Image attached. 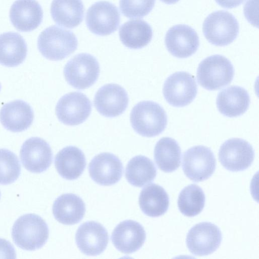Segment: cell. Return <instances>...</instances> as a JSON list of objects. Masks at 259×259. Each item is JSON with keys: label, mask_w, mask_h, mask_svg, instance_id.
Wrapping results in <instances>:
<instances>
[{"label": "cell", "mask_w": 259, "mask_h": 259, "mask_svg": "<svg viewBox=\"0 0 259 259\" xmlns=\"http://www.w3.org/2000/svg\"><path fill=\"white\" fill-rule=\"evenodd\" d=\"M154 156L159 169L165 172H171L180 165L181 149L175 140L163 137L156 143Z\"/></svg>", "instance_id": "obj_28"}, {"label": "cell", "mask_w": 259, "mask_h": 259, "mask_svg": "<svg viewBox=\"0 0 259 259\" xmlns=\"http://www.w3.org/2000/svg\"><path fill=\"white\" fill-rule=\"evenodd\" d=\"M166 4H174L177 3L179 0H160Z\"/></svg>", "instance_id": "obj_35"}, {"label": "cell", "mask_w": 259, "mask_h": 259, "mask_svg": "<svg viewBox=\"0 0 259 259\" xmlns=\"http://www.w3.org/2000/svg\"><path fill=\"white\" fill-rule=\"evenodd\" d=\"M21 172V165L17 155L7 149H0V184L14 182Z\"/></svg>", "instance_id": "obj_31"}, {"label": "cell", "mask_w": 259, "mask_h": 259, "mask_svg": "<svg viewBox=\"0 0 259 259\" xmlns=\"http://www.w3.org/2000/svg\"><path fill=\"white\" fill-rule=\"evenodd\" d=\"M197 93L195 77L184 71L176 72L168 76L163 87V94L166 101L177 107L189 105L195 99Z\"/></svg>", "instance_id": "obj_8"}, {"label": "cell", "mask_w": 259, "mask_h": 259, "mask_svg": "<svg viewBox=\"0 0 259 259\" xmlns=\"http://www.w3.org/2000/svg\"><path fill=\"white\" fill-rule=\"evenodd\" d=\"M27 53V44L18 33L8 32L0 35V64L15 67L21 64Z\"/></svg>", "instance_id": "obj_24"}, {"label": "cell", "mask_w": 259, "mask_h": 259, "mask_svg": "<svg viewBox=\"0 0 259 259\" xmlns=\"http://www.w3.org/2000/svg\"><path fill=\"white\" fill-rule=\"evenodd\" d=\"M34 118L33 111L26 102L16 100L5 104L0 110V121L3 126L13 132L26 130Z\"/></svg>", "instance_id": "obj_20"}, {"label": "cell", "mask_w": 259, "mask_h": 259, "mask_svg": "<svg viewBox=\"0 0 259 259\" xmlns=\"http://www.w3.org/2000/svg\"><path fill=\"white\" fill-rule=\"evenodd\" d=\"M245 0H215L222 7L231 9L240 5Z\"/></svg>", "instance_id": "obj_34"}, {"label": "cell", "mask_w": 259, "mask_h": 259, "mask_svg": "<svg viewBox=\"0 0 259 259\" xmlns=\"http://www.w3.org/2000/svg\"><path fill=\"white\" fill-rule=\"evenodd\" d=\"M16 253L13 245L8 240L0 238V258H15Z\"/></svg>", "instance_id": "obj_33"}, {"label": "cell", "mask_w": 259, "mask_h": 259, "mask_svg": "<svg viewBox=\"0 0 259 259\" xmlns=\"http://www.w3.org/2000/svg\"><path fill=\"white\" fill-rule=\"evenodd\" d=\"M165 44L168 51L179 58H186L193 55L199 45L196 31L184 24L172 26L167 31Z\"/></svg>", "instance_id": "obj_14"}, {"label": "cell", "mask_w": 259, "mask_h": 259, "mask_svg": "<svg viewBox=\"0 0 259 259\" xmlns=\"http://www.w3.org/2000/svg\"><path fill=\"white\" fill-rule=\"evenodd\" d=\"M43 11L36 0H16L10 10V19L19 31L30 32L41 24Z\"/></svg>", "instance_id": "obj_19"}, {"label": "cell", "mask_w": 259, "mask_h": 259, "mask_svg": "<svg viewBox=\"0 0 259 259\" xmlns=\"http://www.w3.org/2000/svg\"><path fill=\"white\" fill-rule=\"evenodd\" d=\"M77 39L75 34L56 25L44 30L37 39V48L46 58L58 61L73 53L77 49Z\"/></svg>", "instance_id": "obj_3"}, {"label": "cell", "mask_w": 259, "mask_h": 259, "mask_svg": "<svg viewBox=\"0 0 259 259\" xmlns=\"http://www.w3.org/2000/svg\"><path fill=\"white\" fill-rule=\"evenodd\" d=\"M55 165L59 174L63 178L73 180L81 176L86 165L83 152L75 146H67L56 155Z\"/></svg>", "instance_id": "obj_22"}, {"label": "cell", "mask_w": 259, "mask_h": 259, "mask_svg": "<svg viewBox=\"0 0 259 259\" xmlns=\"http://www.w3.org/2000/svg\"><path fill=\"white\" fill-rule=\"evenodd\" d=\"M85 22L92 33L101 36L108 35L118 28L120 14L113 4L107 1H99L88 10Z\"/></svg>", "instance_id": "obj_10"}, {"label": "cell", "mask_w": 259, "mask_h": 259, "mask_svg": "<svg viewBox=\"0 0 259 259\" xmlns=\"http://www.w3.org/2000/svg\"><path fill=\"white\" fill-rule=\"evenodd\" d=\"M155 0H120L122 14L129 18H141L147 15L153 9Z\"/></svg>", "instance_id": "obj_32"}, {"label": "cell", "mask_w": 259, "mask_h": 259, "mask_svg": "<svg viewBox=\"0 0 259 259\" xmlns=\"http://www.w3.org/2000/svg\"><path fill=\"white\" fill-rule=\"evenodd\" d=\"M20 157L26 169L32 172L40 173L51 165L53 153L46 141L40 138L32 137L22 144Z\"/></svg>", "instance_id": "obj_13"}, {"label": "cell", "mask_w": 259, "mask_h": 259, "mask_svg": "<svg viewBox=\"0 0 259 259\" xmlns=\"http://www.w3.org/2000/svg\"><path fill=\"white\" fill-rule=\"evenodd\" d=\"M75 241L79 250L88 255H97L106 248L109 237L106 229L100 223L89 221L78 228Z\"/></svg>", "instance_id": "obj_16"}, {"label": "cell", "mask_w": 259, "mask_h": 259, "mask_svg": "<svg viewBox=\"0 0 259 259\" xmlns=\"http://www.w3.org/2000/svg\"><path fill=\"white\" fill-rule=\"evenodd\" d=\"M254 152L252 146L240 138L226 141L220 147L219 158L224 168L232 171H242L252 163Z\"/></svg>", "instance_id": "obj_11"}, {"label": "cell", "mask_w": 259, "mask_h": 259, "mask_svg": "<svg viewBox=\"0 0 259 259\" xmlns=\"http://www.w3.org/2000/svg\"><path fill=\"white\" fill-rule=\"evenodd\" d=\"M55 218L64 225H74L79 222L85 212L83 201L72 193L64 194L58 197L53 205Z\"/></svg>", "instance_id": "obj_23"}, {"label": "cell", "mask_w": 259, "mask_h": 259, "mask_svg": "<svg viewBox=\"0 0 259 259\" xmlns=\"http://www.w3.org/2000/svg\"><path fill=\"white\" fill-rule=\"evenodd\" d=\"M130 121L133 129L138 134L146 137H153L165 130L167 118L164 109L159 104L151 101H144L133 107Z\"/></svg>", "instance_id": "obj_2"}, {"label": "cell", "mask_w": 259, "mask_h": 259, "mask_svg": "<svg viewBox=\"0 0 259 259\" xmlns=\"http://www.w3.org/2000/svg\"><path fill=\"white\" fill-rule=\"evenodd\" d=\"M205 196L202 189L196 184L185 187L180 192L178 200V208L185 216L192 217L203 210Z\"/></svg>", "instance_id": "obj_30"}, {"label": "cell", "mask_w": 259, "mask_h": 259, "mask_svg": "<svg viewBox=\"0 0 259 259\" xmlns=\"http://www.w3.org/2000/svg\"><path fill=\"white\" fill-rule=\"evenodd\" d=\"M92 104L83 93L73 92L62 97L56 106L58 119L68 125H76L84 122L90 116Z\"/></svg>", "instance_id": "obj_12"}, {"label": "cell", "mask_w": 259, "mask_h": 259, "mask_svg": "<svg viewBox=\"0 0 259 259\" xmlns=\"http://www.w3.org/2000/svg\"><path fill=\"white\" fill-rule=\"evenodd\" d=\"M152 29L146 21L130 20L121 25L119 35L122 43L132 49H139L147 46L152 38Z\"/></svg>", "instance_id": "obj_27"}, {"label": "cell", "mask_w": 259, "mask_h": 259, "mask_svg": "<svg viewBox=\"0 0 259 259\" xmlns=\"http://www.w3.org/2000/svg\"><path fill=\"white\" fill-rule=\"evenodd\" d=\"M234 69L225 57L214 55L203 60L199 64L197 79L203 88L214 91L229 84L233 80Z\"/></svg>", "instance_id": "obj_4"}, {"label": "cell", "mask_w": 259, "mask_h": 259, "mask_svg": "<svg viewBox=\"0 0 259 259\" xmlns=\"http://www.w3.org/2000/svg\"><path fill=\"white\" fill-rule=\"evenodd\" d=\"M49 230L46 222L39 215L27 213L14 223L12 236L15 243L26 250H34L42 247L48 240Z\"/></svg>", "instance_id": "obj_1"}, {"label": "cell", "mask_w": 259, "mask_h": 259, "mask_svg": "<svg viewBox=\"0 0 259 259\" xmlns=\"http://www.w3.org/2000/svg\"><path fill=\"white\" fill-rule=\"evenodd\" d=\"M84 6L81 0H53L51 14L59 25L73 28L80 24L83 18Z\"/></svg>", "instance_id": "obj_25"}, {"label": "cell", "mask_w": 259, "mask_h": 259, "mask_svg": "<svg viewBox=\"0 0 259 259\" xmlns=\"http://www.w3.org/2000/svg\"><path fill=\"white\" fill-rule=\"evenodd\" d=\"M218 110L224 115L234 117L244 113L250 104V97L244 88L233 85L222 90L216 100Z\"/></svg>", "instance_id": "obj_21"}, {"label": "cell", "mask_w": 259, "mask_h": 259, "mask_svg": "<svg viewBox=\"0 0 259 259\" xmlns=\"http://www.w3.org/2000/svg\"><path fill=\"white\" fill-rule=\"evenodd\" d=\"M0 198H1V192H0Z\"/></svg>", "instance_id": "obj_36"}, {"label": "cell", "mask_w": 259, "mask_h": 259, "mask_svg": "<svg viewBox=\"0 0 259 259\" xmlns=\"http://www.w3.org/2000/svg\"><path fill=\"white\" fill-rule=\"evenodd\" d=\"M215 167L214 155L208 147L195 146L183 153V171L187 177L194 182L203 181L209 178Z\"/></svg>", "instance_id": "obj_7"}, {"label": "cell", "mask_w": 259, "mask_h": 259, "mask_svg": "<svg viewBox=\"0 0 259 259\" xmlns=\"http://www.w3.org/2000/svg\"><path fill=\"white\" fill-rule=\"evenodd\" d=\"M128 97L125 90L117 84H107L97 92L94 99L97 111L107 117L121 115L126 109Z\"/></svg>", "instance_id": "obj_15"}, {"label": "cell", "mask_w": 259, "mask_h": 259, "mask_svg": "<svg viewBox=\"0 0 259 259\" xmlns=\"http://www.w3.org/2000/svg\"><path fill=\"white\" fill-rule=\"evenodd\" d=\"M146 232L143 227L133 220H125L114 228L111 240L119 251L130 254L139 250L146 239Z\"/></svg>", "instance_id": "obj_18"}, {"label": "cell", "mask_w": 259, "mask_h": 259, "mask_svg": "<svg viewBox=\"0 0 259 259\" xmlns=\"http://www.w3.org/2000/svg\"><path fill=\"white\" fill-rule=\"evenodd\" d=\"M206 39L217 46H225L237 37L239 24L236 18L225 11H217L209 14L203 24Z\"/></svg>", "instance_id": "obj_5"}, {"label": "cell", "mask_w": 259, "mask_h": 259, "mask_svg": "<svg viewBox=\"0 0 259 259\" xmlns=\"http://www.w3.org/2000/svg\"><path fill=\"white\" fill-rule=\"evenodd\" d=\"M123 166L115 155L108 152L95 156L89 166V174L96 183L110 186L118 182L123 174Z\"/></svg>", "instance_id": "obj_17"}, {"label": "cell", "mask_w": 259, "mask_h": 259, "mask_svg": "<svg viewBox=\"0 0 259 259\" xmlns=\"http://www.w3.org/2000/svg\"><path fill=\"white\" fill-rule=\"evenodd\" d=\"M222 240V233L217 226L209 222H202L196 224L189 231L186 244L192 254L203 256L216 251Z\"/></svg>", "instance_id": "obj_9"}, {"label": "cell", "mask_w": 259, "mask_h": 259, "mask_svg": "<svg viewBox=\"0 0 259 259\" xmlns=\"http://www.w3.org/2000/svg\"><path fill=\"white\" fill-rule=\"evenodd\" d=\"M139 203L142 211L151 217H158L167 210L169 196L165 190L159 185L151 184L141 191Z\"/></svg>", "instance_id": "obj_26"}, {"label": "cell", "mask_w": 259, "mask_h": 259, "mask_svg": "<svg viewBox=\"0 0 259 259\" xmlns=\"http://www.w3.org/2000/svg\"><path fill=\"white\" fill-rule=\"evenodd\" d=\"M100 73L97 59L87 53L77 54L69 60L64 68L67 82L76 89L82 90L93 85Z\"/></svg>", "instance_id": "obj_6"}, {"label": "cell", "mask_w": 259, "mask_h": 259, "mask_svg": "<svg viewBox=\"0 0 259 259\" xmlns=\"http://www.w3.org/2000/svg\"><path fill=\"white\" fill-rule=\"evenodd\" d=\"M156 173L155 164L151 159L145 156L138 155L128 162L125 176L130 184L142 187L152 182L156 177Z\"/></svg>", "instance_id": "obj_29"}]
</instances>
